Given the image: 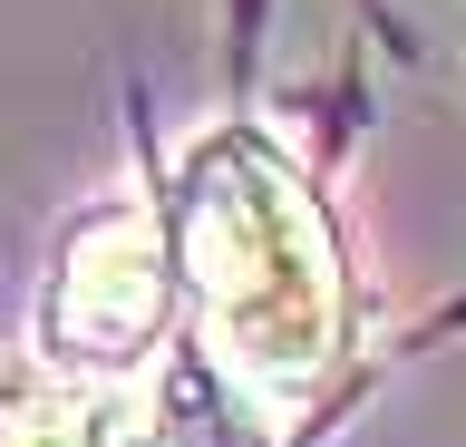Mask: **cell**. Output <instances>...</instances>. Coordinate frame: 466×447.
<instances>
[{
  "label": "cell",
  "instance_id": "6da1fadb",
  "mask_svg": "<svg viewBox=\"0 0 466 447\" xmlns=\"http://www.w3.org/2000/svg\"><path fill=\"white\" fill-rule=\"evenodd\" d=\"M185 282L224 360L262 389H301L340 350V263L311 195L262 137H214L185 166Z\"/></svg>",
  "mask_w": 466,
  "mask_h": 447
},
{
  "label": "cell",
  "instance_id": "7a4b0ae2",
  "mask_svg": "<svg viewBox=\"0 0 466 447\" xmlns=\"http://www.w3.org/2000/svg\"><path fill=\"white\" fill-rule=\"evenodd\" d=\"M166 243L146 224L137 205L97 214L68 234L58 253V282H49V350L58 360H87V370H116V360H137L166 321Z\"/></svg>",
  "mask_w": 466,
  "mask_h": 447
}]
</instances>
